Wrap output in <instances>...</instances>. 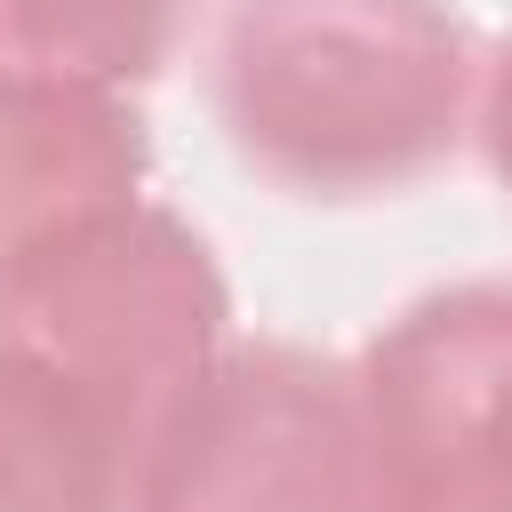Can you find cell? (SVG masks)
<instances>
[{
  "label": "cell",
  "instance_id": "1",
  "mask_svg": "<svg viewBox=\"0 0 512 512\" xmlns=\"http://www.w3.org/2000/svg\"><path fill=\"white\" fill-rule=\"evenodd\" d=\"M208 88L256 176L360 200L424 184L464 144L480 56L440 0H232Z\"/></svg>",
  "mask_w": 512,
  "mask_h": 512
},
{
  "label": "cell",
  "instance_id": "2",
  "mask_svg": "<svg viewBox=\"0 0 512 512\" xmlns=\"http://www.w3.org/2000/svg\"><path fill=\"white\" fill-rule=\"evenodd\" d=\"M0 344L112 408L136 448L224 352V272L168 208H120L0 288Z\"/></svg>",
  "mask_w": 512,
  "mask_h": 512
},
{
  "label": "cell",
  "instance_id": "3",
  "mask_svg": "<svg viewBox=\"0 0 512 512\" xmlns=\"http://www.w3.org/2000/svg\"><path fill=\"white\" fill-rule=\"evenodd\" d=\"M352 392L368 512H512V280L416 296Z\"/></svg>",
  "mask_w": 512,
  "mask_h": 512
},
{
  "label": "cell",
  "instance_id": "4",
  "mask_svg": "<svg viewBox=\"0 0 512 512\" xmlns=\"http://www.w3.org/2000/svg\"><path fill=\"white\" fill-rule=\"evenodd\" d=\"M128 512H368L352 368L304 344H224L160 416Z\"/></svg>",
  "mask_w": 512,
  "mask_h": 512
},
{
  "label": "cell",
  "instance_id": "5",
  "mask_svg": "<svg viewBox=\"0 0 512 512\" xmlns=\"http://www.w3.org/2000/svg\"><path fill=\"white\" fill-rule=\"evenodd\" d=\"M144 160V120L120 96L0 80V288L88 224L136 208Z\"/></svg>",
  "mask_w": 512,
  "mask_h": 512
},
{
  "label": "cell",
  "instance_id": "6",
  "mask_svg": "<svg viewBox=\"0 0 512 512\" xmlns=\"http://www.w3.org/2000/svg\"><path fill=\"white\" fill-rule=\"evenodd\" d=\"M136 432L56 368L0 344V512H128Z\"/></svg>",
  "mask_w": 512,
  "mask_h": 512
},
{
  "label": "cell",
  "instance_id": "7",
  "mask_svg": "<svg viewBox=\"0 0 512 512\" xmlns=\"http://www.w3.org/2000/svg\"><path fill=\"white\" fill-rule=\"evenodd\" d=\"M176 48V0H0V80L120 96Z\"/></svg>",
  "mask_w": 512,
  "mask_h": 512
},
{
  "label": "cell",
  "instance_id": "8",
  "mask_svg": "<svg viewBox=\"0 0 512 512\" xmlns=\"http://www.w3.org/2000/svg\"><path fill=\"white\" fill-rule=\"evenodd\" d=\"M480 144H488V168L504 176V192H512V48L488 64V80H480Z\"/></svg>",
  "mask_w": 512,
  "mask_h": 512
}]
</instances>
